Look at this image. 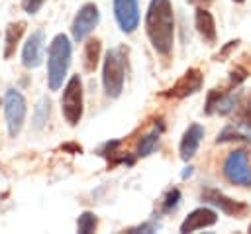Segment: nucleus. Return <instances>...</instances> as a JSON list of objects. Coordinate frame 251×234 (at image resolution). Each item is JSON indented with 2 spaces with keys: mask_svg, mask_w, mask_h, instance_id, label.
<instances>
[{
  "mask_svg": "<svg viewBox=\"0 0 251 234\" xmlns=\"http://www.w3.org/2000/svg\"><path fill=\"white\" fill-rule=\"evenodd\" d=\"M235 102L237 98L233 94H226V92H220V90H210L208 94V100H206V112L208 114H227L235 108Z\"/></svg>",
  "mask_w": 251,
  "mask_h": 234,
  "instance_id": "14",
  "label": "nucleus"
},
{
  "mask_svg": "<svg viewBox=\"0 0 251 234\" xmlns=\"http://www.w3.org/2000/svg\"><path fill=\"white\" fill-rule=\"evenodd\" d=\"M61 110L65 120L71 126H76L82 118V83L78 79V75L71 77L69 83L65 85L63 90V98H61Z\"/></svg>",
  "mask_w": 251,
  "mask_h": 234,
  "instance_id": "3",
  "label": "nucleus"
},
{
  "mask_svg": "<svg viewBox=\"0 0 251 234\" xmlns=\"http://www.w3.org/2000/svg\"><path fill=\"white\" fill-rule=\"evenodd\" d=\"M224 175L229 183L251 187V167H249V157L245 149H237L227 155L224 163Z\"/></svg>",
  "mask_w": 251,
  "mask_h": 234,
  "instance_id": "6",
  "label": "nucleus"
},
{
  "mask_svg": "<svg viewBox=\"0 0 251 234\" xmlns=\"http://www.w3.org/2000/svg\"><path fill=\"white\" fill-rule=\"evenodd\" d=\"M202 138H204V128H202L200 124L188 126V130L184 132V136H182V140H180V157H182L184 161H188V159L196 153V149H198Z\"/></svg>",
  "mask_w": 251,
  "mask_h": 234,
  "instance_id": "13",
  "label": "nucleus"
},
{
  "mask_svg": "<svg viewBox=\"0 0 251 234\" xmlns=\"http://www.w3.org/2000/svg\"><path fill=\"white\" fill-rule=\"evenodd\" d=\"M4 116H6L8 134L16 138L22 132L25 120V100L16 88H8L4 94Z\"/></svg>",
  "mask_w": 251,
  "mask_h": 234,
  "instance_id": "4",
  "label": "nucleus"
},
{
  "mask_svg": "<svg viewBox=\"0 0 251 234\" xmlns=\"http://www.w3.org/2000/svg\"><path fill=\"white\" fill-rule=\"evenodd\" d=\"M192 4H196V2H208V0H190Z\"/></svg>",
  "mask_w": 251,
  "mask_h": 234,
  "instance_id": "26",
  "label": "nucleus"
},
{
  "mask_svg": "<svg viewBox=\"0 0 251 234\" xmlns=\"http://www.w3.org/2000/svg\"><path fill=\"white\" fill-rule=\"evenodd\" d=\"M25 29V24L24 22H16V24H10L6 28V49H4V57H12V53L16 51V45L22 37Z\"/></svg>",
  "mask_w": 251,
  "mask_h": 234,
  "instance_id": "17",
  "label": "nucleus"
},
{
  "mask_svg": "<svg viewBox=\"0 0 251 234\" xmlns=\"http://www.w3.org/2000/svg\"><path fill=\"white\" fill-rule=\"evenodd\" d=\"M235 124L239 128L251 130V92H247L239 102H235Z\"/></svg>",
  "mask_w": 251,
  "mask_h": 234,
  "instance_id": "16",
  "label": "nucleus"
},
{
  "mask_svg": "<svg viewBox=\"0 0 251 234\" xmlns=\"http://www.w3.org/2000/svg\"><path fill=\"white\" fill-rule=\"evenodd\" d=\"M98 22H100V12H98V8L94 6V4H84L78 12H76V16H75V20H73V37L76 39V41H82L96 26H98Z\"/></svg>",
  "mask_w": 251,
  "mask_h": 234,
  "instance_id": "7",
  "label": "nucleus"
},
{
  "mask_svg": "<svg viewBox=\"0 0 251 234\" xmlns=\"http://www.w3.org/2000/svg\"><path fill=\"white\" fill-rule=\"evenodd\" d=\"M157 144H159V130H153V132H149L147 136H143L139 140V144H137V155L139 157H145V155L153 153V149L157 147Z\"/></svg>",
  "mask_w": 251,
  "mask_h": 234,
  "instance_id": "19",
  "label": "nucleus"
},
{
  "mask_svg": "<svg viewBox=\"0 0 251 234\" xmlns=\"http://www.w3.org/2000/svg\"><path fill=\"white\" fill-rule=\"evenodd\" d=\"M218 220V214L210 208H196L192 210L184 222L180 224V232H194V230H200V228H206V226H212L216 224Z\"/></svg>",
  "mask_w": 251,
  "mask_h": 234,
  "instance_id": "12",
  "label": "nucleus"
},
{
  "mask_svg": "<svg viewBox=\"0 0 251 234\" xmlns=\"http://www.w3.org/2000/svg\"><path fill=\"white\" fill-rule=\"evenodd\" d=\"M43 4H45V0H24V2H22L24 10H25L27 14H37Z\"/></svg>",
  "mask_w": 251,
  "mask_h": 234,
  "instance_id": "23",
  "label": "nucleus"
},
{
  "mask_svg": "<svg viewBox=\"0 0 251 234\" xmlns=\"http://www.w3.org/2000/svg\"><path fill=\"white\" fill-rule=\"evenodd\" d=\"M102 81H104V88H106L108 96H112V98L120 96V92L124 88V63L116 49H110L104 59Z\"/></svg>",
  "mask_w": 251,
  "mask_h": 234,
  "instance_id": "5",
  "label": "nucleus"
},
{
  "mask_svg": "<svg viewBox=\"0 0 251 234\" xmlns=\"http://www.w3.org/2000/svg\"><path fill=\"white\" fill-rule=\"evenodd\" d=\"M202 199L212 203V205H216V206H220L226 214H231V216H241V214L247 212V205L237 203L233 199H227L226 195H222L220 191H214V189H206L202 193Z\"/></svg>",
  "mask_w": 251,
  "mask_h": 234,
  "instance_id": "11",
  "label": "nucleus"
},
{
  "mask_svg": "<svg viewBox=\"0 0 251 234\" xmlns=\"http://www.w3.org/2000/svg\"><path fill=\"white\" fill-rule=\"evenodd\" d=\"M159 228V224H155V222H145V224H139L137 228H131L129 232L133 234V232H155Z\"/></svg>",
  "mask_w": 251,
  "mask_h": 234,
  "instance_id": "24",
  "label": "nucleus"
},
{
  "mask_svg": "<svg viewBox=\"0 0 251 234\" xmlns=\"http://www.w3.org/2000/svg\"><path fill=\"white\" fill-rule=\"evenodd\" d=\"M202 87V73L198 69H188L165 94L173 98H184L188 94H194Z\"/></svg>",
  "mask_w": 251,
  "mask_h": 234,
  "instance_id": "10",
  "label": "nucleus"
},
{
  "mask_svg": "<svg viewBox=\"0 0 251 234\" xmlns=\"http://www.w3.org/2000/svg\"><path fill=\"white\" fill-rule=\"evenodd\" d=\"M249 232H251V224H249Z\"/></svg>",
  "mask_w": 251,
  "mask_h": 234,
  "instance_id": "28",
  "label": "nucleus"
},
{
  "mask_svg": "<svg viewBox=\"0 0 251 234\" xmlns=\"http://www.w3.org/2000/svg\"><path fill=\"white\" fill-rule=\"evenodd\" d=\"M145 29L153 49L161 55H169L175 41V18L169 0H151L145 18Z\"/></svg>",
  "mask_w": 251,
  "mask_h": 234,
  "instance_id": "1",
  "label": "nucleus"
},
{
  "mask_svg": "<svg viewBox=\"0 0 251 234\" xmlns=\"http://www.w3.org/2000/svg\"><path fill=\"white\" fill-rule=\"evenodd\" d=\"M114 14L122 31L126 33H131L139 24L137 0H114Z\"/></svg>",
  "mask_w": 251,
  "mask_h": 234,
  "instance_id": "8",
  "label": "nucleus"
},
{
  "mask_svg": "<svg viewBox=\"0 0 251 234\" xmlns=\"http://www.w3.org/2000/svg\"><path fill=\"white\" fill-rule=\"evenodd\" d=\"M233 2H237V4H241V2H245V0H233Z\"/></svg>",
  "mask_w": 251,
  "mask_h": 234,
  "instance_id": "27",
  "label": "nucleus"
},
{
  "mask_svg": "<svg viewBox=\"0 0 251 234\" xmlns=\"http://www.w3.org/2000/svg\"><path fill=\"white\" fill-rule=\"evenodd\" d=\"M196 29L198 33L206 39V41H214L216 39V24H214V18L208 10L204 8H198L196 10Z\"/></svg>",
  "mask_w": 251,
  "mask_h": 234,
  "instance_id": "15",
  "label": "nucleus"
},
{
  "mask_svg": "<svg viewBox=\"0 0 251 234\" xmlns=\"http://www.w3.org/2000/svg\"><path fill=\"white\" fill-rule=\"evenodd\" d=\"M43 49H45V35L43 31H33L25 45H24V51H22V63L27 67V69H35L41 65L43 61Z\"/></svg>",
  "mask_w": 251,
  "mask_h": 234,
  "instance_id": "9",
  "label": "nucleus"
},
{
  "mask_svg": "<svg viewBox=\"0 0 251 234\" xmlns=\"http://www.w3.org/2000/svg\"><path fill=\"white\" fill-rule=\"evenodd\" d=\"M69 63H71V41L65 33H59L49 43V55H47V79L51 90H59L63 87V79L67 75Z\"/></svg>",
  "mask_w": 251,
  "mask_h": 234,
  "instance_id": "2",
  "label": "nucleus"
},
{
  "mask_svg": "<svg viewBox=\"0 0 251 234\" xmlns=\"http://www.w3.org/2000/svg\"><path fill=\"white\" fill-rule=\"evenodd\" d=\"M47 116H49V100L47 98H41L37 108H35V114H33V126L35 128H41L45 122H47Z\"/></svg>",
  "mask_w": 251,
  "mask_h": 234,
  "instance_id": "21",
  "label": "nucleus"
},
{
  "mask_svg": "<svg viewBox=\"0 0 251 234\" xmlns=\"http://www.w3.org/2000/svg\"><path fill=\"white\" fill-rule=\"evenodd\" d=\"M190 173H192V167H186V169H184V171H182V177H188V175H190Z\"/></svg>",
  "mask_w": 251,
  "mask_h": 234,
  "instance_id": "25",
  "label": "nucleus"
},
{
  "mask_svg": "<svg viewBox=\"0 0 251 234\" xmlns=\"http://www.w3.org/2000/svg\"><path fill=\"white\" fill-rule=\"evenodd\" d=\"M180 203V191L178 189H171L167 195H165V201H163V212H173Z\"/></svg>",
  "mask_w": 251,
  "mask_h": 234,
  "instance_id": "22",
  "label": "nucleus"
},
{
  "mask_svg": "<svg viewBox=\"0 0 251 234\" xmlns=\"http://www.w3.org/2000/svg\"><path fill=\"white\" fill-rule=\"evenodd\" d=\"M100 59V41L98 39H88L84 45V69L94 71Z\"/></svg>",
  "mask_w": 251,
  "mask_h": 234,
  "instance_id": "18",
  "label": "nucleus"
},
{
  "mask_svg": "<svg viewBox=\"0 0 251 234\" xmlns=\"http://www.w3.org/2000/svg\"><path fill=\"white\" fill-rule=\"evenodd\" d=\"M96 216L92 214V212H82L80 216H78V222H76V230L80 232V234H88V232H92L94 228H96Z\"/></svg>",
  "mask_w": 251,
  "mask_h": 234,
  "instance_id": "20",
  "label": "nucleus"
}]
</instances>
